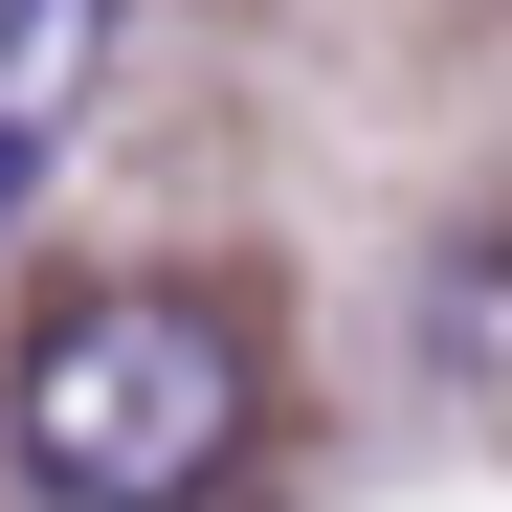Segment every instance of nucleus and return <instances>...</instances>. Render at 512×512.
<instances>
[{
    "label": "nucleus",
    "instance_id": "f257e3e1",
    "mask_svg": "<svg viewBox=\"0 0 512 512\" xmlns=\"http://www.w3.org/2000/svg\"><path fill=\"white\" fill-rule=\"evenodd\" d=\"M245 423H268V357L201 268H112L0 357V446L45 512H201L245 468Z\"/></svg>",
    "mask_w": 512,
    "mask_h": 512
},
{
    "label": "nucleus",
    "instance_id": "f03ea898",
    "mask_svg": "<svg viewBox=\"0 0 512 512\" xmlns=\"http://www.w3.org/2000/svg\"><path fill=\"white\" fill-rule=\"evenodd\" d=\"M90 23H112V0H0V112H45L67 67H90Z\"/></svg>",
    "mask_w": 512,
    "mask_h": 512
},
{
    "label": "nucleus",
    "instance_id": "7ed1b4c3",
    "mask_svg": "<svg viewBox=\"0 0 512 512\" xmlns=\"http://www.w3.org/2000/svg\"><path fill=\"white\" fill-rule=\"evenodd\" d=\"M23 179H45V112H0V223H23Z\"/></svg>",
    "mask_w": 512,
    "mask_h": 512
}]
</instances>
